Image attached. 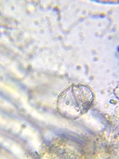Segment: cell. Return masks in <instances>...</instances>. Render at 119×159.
I'll list each match as a JSON object with an SVG mask.
<instances>
[{
  "mask_svg": "<svg viewBox=\"0 0 119 159\" xmlns=\"http://www.w3.org/2000/svg\"><path fill=\"white\" fill-rule=\"evenodd\" d=\"M94 94L85 85H73L65 89L59 97L58 109L64 117L75 119L87 111L91 106Z\"/></svg>",
  "mask_w": 119,
  "mask_h": 159,
  "instance_id": "6da1fadb",
  "label": "cell"
}]
</instances>
